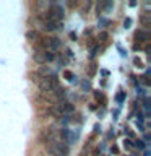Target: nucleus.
Wrapping results in <instances>:
<instances>
[{
    "label": "nucleus",
    "instance_id": "nucleus-14",
    "mask_svg": "<svg viewBox=\"0 0 151 156\" xmlns=\"http://www.w3.org/2000/svg\"><path fill=\"white\" fill-rule=\"evenodd\" d=\"M135 65H136V67H143V65H141V60H140V58H135Z\"/></svg>",
    "mask_w": 151,
    "mask_h": 156
},
{
    "label": "nucleus",
    "instance_id": "nucleus-4",
    "mask_svg": "<svg viewBox=\"0 0 151 156\" xmlns=\"http://www.w3.org/2000/svg\"><path fill=\"white\" fill-rule=\"evenodd\" d=\"M44 28H46V31H57V29H62V23H57V21H46Z\"/></svg>",
    "mask_w": 151,
    "mask_h": 156
},
{
    "label": "nucleus",
    "instance_id": "nucleus-9",
    "mask_svg": "<svg viewBox=\"0 0 151 156\" xmlns=\"http://www.w3.org/2000/svg\"><path fill=\"white\" fill-rule=\"evenodd\" d=\"M54 57H55V55H54L52 52H44V58H46V62L47 60H54Z\"/></svg>",
    "mask_w": 151,
    "mask_h": 156
},
{
    "label": "nucleus",
    "instance_id": "nucleus-3",
    "mask_svg": "<svg viewBox=\"0 0 151 156\" xmlns=\"http://www.w3.org/2000/svg\"><path fill=\"white\" fill-rule=\"evenodd\" d=\"M42 46L47 47V49H52V51H55V49L60 47V41H58L57 37H47L46 41H42Z\"/></svg>",
    "mask_w": 151,
    "mask_h": 156
},
{
    "label": "nucleus",
    "instance_id": "nucleus-7",
    "mask_svg": "<svg viewBox=\"0 0 151 156\" xmlns=\"http://www.w3.org/2000/svg\"><path fill=\"white\" fill-rule=\"evenodd\" d=\"M26 37L31 39V41H34V39L37 37V33H36V31H28V33H26Z\"/></svg>",
    "mask_w": 151,
    "mask_h": 156
},
{
    "label": "nucleus",
    "instance_id": "nucleus-13",
    "mask_svg": "<svg viewBox=\"0 0 151 156\" xmlns=\"http://www.w3.org/2000/svg\"><path fill=\"white\" fill-rule=\"evenodd\" d=\"M130 24H132V20H130V18H127L125 21H124V26H125V28H130Z\"/></svg>",
    "mask_w": 151,
    "mask_h": 156
},
{
    "label": "nucleus",
    "instance_id": "nucleus-1",
    "mask_svg": "<svg viewBox=\"0 0 151 156\" xmlns=\"http://www.w3.org/2000/svg\"><path fill=\"white\" fill-rule=\"evenodd\" d=\"M47 13H49V21L60 23V20L63 18V8L60 7V5H52Z\"/></svg>",
    "mask_w": 151,
    "mask_h": 156
},
{
    "label": "nucleus",
    "instance_id": "nucleus-2",
    "mask_svg": "<svg viewBox=\"0 0 151 156\" xmlns=\"http://www.w3.org/2000/svg\"><path fill=\"white\" fill-rule=\"evenodd\" d=\"M49 151L57 156H65L68 153V148L65 143H52V146H49Z\"/></svg>",
    "mask_w": 151,
    "mask_h": 156
},
{
    "label": "nucleus",
    "instance_id": "nucleus-12",
    "mask_svg": "<svg viewBox=\"0 0 151 156\" xmlns=\"http://www.w3.org/2000/svg\"><path fill=\"white\" fill-rule=\"evenodd\" d=\"M63 76H65L67 80H73V75H72L70 72H65V73H63Z\"/></svg>",
    "mask_w": 151,
    "mask_h": 156
},
{
    "label": "nucleus",
    "instance_id": "nucleus-5",
    "mask_svg": "<svg viewBox=\"0 0 151 156\" xmlns=\"http://www.w3.org/2000/svg\"><path fill=\"white\" fill-rule=\"evenodd\" d=\"M135 37H136V41H140V42H146V41L149 39V33H148V31H143V29H140V31L135 33Z\"/></svg>",
    "mask_w": 151,
    "mask_h": 156
},
{
    "label": "nucleus",
    "instance_id": "nucleus-8",
    "mask_svg": "<svg viewBox=\"0 0 151 156\" xmlns=\"http://www.w3.org/2000/svg\"><path fill=\"white\" fill-rule=\"evenodd\" d=\"M149 21H151L149 15H143V16H141V23H143L145 26H148V24H149Z\"/></svg>",
    "mask_w": 151,
    "mask_h": 156
},
{
    "label": "nucleus",
    "instance_id": "nucleus-11",
    "mask_svg": "<svg viewBox=\"0 0 151 156\" xmlns=\"http://www.w3.org/2000/svg\"><path fill=\"white\" fill-rule=\"evenodd\" d=\"M107 37H109V34H107V33H104V31L99 33V39H101V41H106Z\"/></svg>",
    "mask_w": 151,
    "mask_h": 156
},
{
    "label": "nucleus",
    "instance_id": "nucleus-6",
    "mask_svg": "<svg viewBox=\"0 0 151 156\" xmlns=\"http://www.w3.org/2000/svg\"><path fill=\"white\" fill-rule=\"evenodd\" d=\"M73 104H70V102H62V104H58V112H65V114H68V112H73Z\"/></svg>",
    "mask_w": 151,
    "mask_h": 156
},
{
    "label": "nucleus",
    "instance_id": "nucleus-10",
    "mask_svg": "<svg viewBox=\"0 0 151 156\" xmlns=\"http://www.w3.org/2000/svg\"><path fill=\"white\" fill-rule=\"evenodd\" d=\"M34 58H36V62H39V63L46 62V58H44V55H41V54H36V55H34Z\"/></svg>",
    "mask_w": 151,
    "mask_h": 156
}]
</instances>
